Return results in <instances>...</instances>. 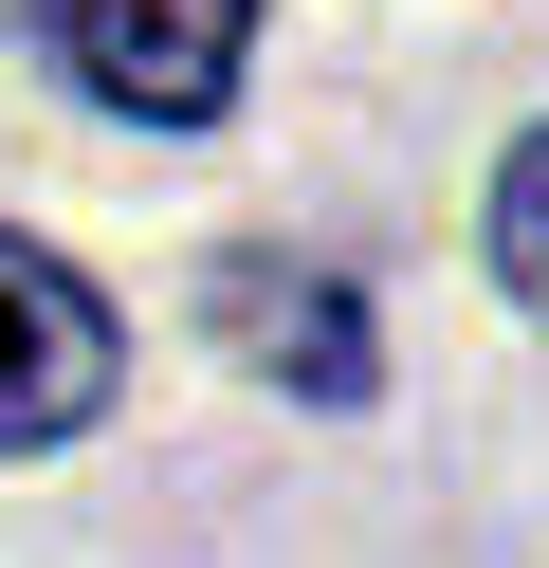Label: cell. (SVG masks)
Wrapping results in <instances>:
<instances>
[{"label":"cell","instance_id":"cell-1","mask_svg":"<svg viewBox=\"0 0 549 568\" xmlns=\"http://www.w3.org/2000/svg\"><path fill=\"white\" fill-rule=\"evenodd\" d=\"M37 55L129 129H220L256 74V0H37Z\"/></svg>","mask_w":549,"mask_h":568},{"label":"cell","instance_id":"cell-4","mask_svg":"<svg viewBox=\"0 0 549 568\" xmlns=\"http://www.w3.org/2000/svg\"><path fill=\"white\" fill-rule=\"evenodd\" d=\"M495 275L531 294V331H549V129H531V148L495 165Z\"/></svg>","mask_w":549,"mask_h":568},{"label":"cell","instance_id":"cell-3","mask_svg":"<svg viewBox=\"0 0 549 568\" xmlns=\"http://www.w3.org/2000/svg\"><path fill=\"white\" fill-rule=\"evenodd\" d=\"M202 331L238 348L256 385H293V404H366V385H385V348H366L348 275H329V257H275V239H238V257L202 275Z\"/></svg>","mask_w":549,"mask_h":568},{"label":"cell","instance_id":"cell-2","mask_svg":"<svg viewBox=\"0 0 549 568\" xmlns=\"http://www.w3.org/2000/svg\"><path fill=\"white\" fill-rule=\"evenodd\" d=\"M110 385H129V331H110V294L55 257V239H19V221H0V458L92 440V422H110Z\"/></svg>","mask_w":549,"mask_h":568}]
</instances>
